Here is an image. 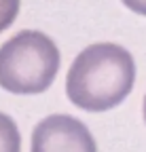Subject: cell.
Segmentation results:
<instances>
[{
  "mask_svg": "<svg viewBox=\"0 0 146 152\" xmlns=\"http://www.w3.org/2000/svg\"><path fill=\"white\" fill-rule=\"evenodd\" d=\"M136 61L131 53L114 42H95L76 55L66 76V95L85 112L117 108L131 93Z\"/></svg>",
  "mask_w": 146,
  "mask_h": 152,
  "instance_id": "obj_1",
  "label": "cell"
},
{
  "mask_svg": "<svg viewBox=\"0 0 146 152\" xmlns=\"http://www.w3.org/2000/svg\"><path fill=\"white\" fill-rule=\"evenodd\" d=\"M59 49L38 30H21L0 47V87L15 95L45 93L57 76Z\"/></svg>",
  "mask_w": 146,
  "mask_h": 152,
  "instance_id": "obj_2",
  "label": "cell"
},
{
  "mask_svg": "<svg viewBox=\"0 0 146 152\" xmlns=\"http://www.w3.org/2000/svg\"><path fill=\"white\" fill-rule=\"evenodd\" d=\"M30 152H98L87 125L70 114H51L32 131Z\"/></svg>",
  "mask_w": 146,
  "mask_h": 152,
  "instance_id": "obj_3",
  "label": "cell"
},
{
  "mask_svg": "<svg viewBox=\"0 0 146 152\" xmlns=\"http://www.w3.org/2000/svg\"><path fill=\"white\" fill-rule=\"evenodd\" d=\"M0 152H21L19 129L4 112H0Z\"/></svg>",
  "mask_w": 146,
  "mask_h": 152,
  "instance_id": "obj_4",
  "label": "cell"
},
{
  "mask_svg": "<svg viewBox=\"0 0 146 152\" xmlns=\"http://www.w3.org/2000/svg\"><path fill=\"white\" fill-rule=\"evenodd\" d=\"M19 4L21 0H0V34L13 26L19 15Z\"/></svg>",
  "mask_w": 146,
  "mask_h": 152,
  "instance_id": "obj_5",
  "label": "cell"
},
{
  "mask_svg": "<svg viewBox=\"0 0 146 152\" xmlns=\"http://www.w3.org/2000/svg\"><path fill=\"white\" fill-rule=\"evenodd\" d=\"M121 2L129 9V11H134V13L146 17V0H121Z\"/></svg>",
  "mask_w": 146,
  "mask_h": 152,
  "instance_id": "obj_6",
  "label": "cell"
},
{
  "mask_svg": "<svg viewBox=\"0 0 146 152\" xmlns=\"http://www.w3.org/2000/svg\"><path fill=\"white\" fill-rule=\"evenodd\" d=\"M144 123H146V97H144Z\"/></svg>",
  "mask_w": 146,
  "mask_h": 152,
  "instance_id": "obj_7",
  "label": "cell"
}]
</instances>
